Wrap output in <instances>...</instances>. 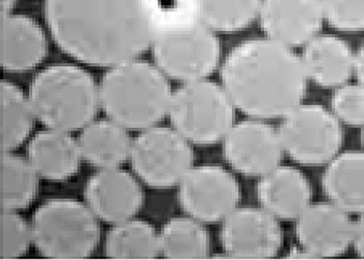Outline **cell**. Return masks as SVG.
I'll return each mask as SVG.
<instances>
[{
    "label": "cell",
    "mask_w": 364,
    "mask_h": 260,
    "mask_svg": "<svg viewBox=\"0 0 364 260\" xmlns=\"http://www.w3.org/2000/svg\"><path fill=\"white\" fill-rule=\"evenodd\" d=\"M45 19L66 55L98 67L140 57L159 31L145 0H46Z\"/></svg>",
    "instance_id": "obj_1"
},
{
    "label": "cell",
    "mask_w": 364,
    "mask_h": 260,
    "mask_svg": "<svg viewBox=\"0 0 364 260\" xmlns=\"http://www.w3.org/2000/svg\"><path fill=\"white\" fill-rule=\"evenodd\" d=\"M222 86L250 118H283L302 104L309 77L293 48L269 38L240 42L221 67Z\"/></svg>",
    "instance_id": "obj_2"
},
{
    "label": "cell",
    "mask_w": 364,
    "mask_h": 260,
    "mask_svg": "<svg viewBox=\"0 0 364 260\" xmlns=\"http://www.w3.org/2000/svg\"><path fill=\"white\" fill-rule=\"evenodd\" d=\"M172 95L163 71L136 58L109 67L99 85L103 112L127 129H147L161 122Z\"/></svg>",
    "instance_id": "obj_3"
},
{
    "label": "cell",
    "mask_w": 364,
    "mask_h": 260,
    "mask_svg": "<svg viewBox=\"0 0 364 260\" xmlns=\"http://www.w3.org/2000/svg\"><path fill=\"white\" fill-rule=\"evenodd\" d=\"M28 98L43 125L66 132L90 124L100 105L99 87L92 74L71 64L51 65L36 74Z\"/></svg>",
    "instance_id": "obj_4"
},
{
    "label": "cell",
    "mask_w": 364,
    "mask_h": 260,
    "mask_svg": "<svg viewBox=\"0 0 364 260\" xmlns=\"http://www.w3.org/2000/svg\"><path fill=\"white\" fill-rule=\"evenodd\" d=\"M31 227L33 243L46 259H87L100 239L97 217L73 199L45 201L36 210Z\"/></svg>",
    "instance_id": "obj_5"
},
{
    "label": "cell",
    "mask_w": 364,
    "mask_h": 260,
    "mask_svg": "<svg viewBox=\"0 0 364 260\" xmlns=\"http://www.w3.org/2000/svg\"><path fill=\"white\" fill-rule=\"evenodd\" d=\"M235 109L223 86L205 78L175 90L168 115L191 144L208 146L224 140L235 124Z\"/></svg>",
    "instance_id": "obj_6"
},
{
    "label": "cell",
    "mask_w": 364,
    "mask_h": 260,
    "mask_svg": "<svg viewBox=\"0 0 364 260\" xmlns=\"http://www.w3.org/2000/svg\"><path fill=\"white\" fill-rule=\"evenodd\" d=\"M151 48L155 65L168 78L181 82L205 80L221 58L215 31L198 20L159 29Z\"/></svg>",
    "instance_id": "obj_7"
},
{
    "label": "cell",
    "mask_w": 364,
    "mask_h": 260,
    "mask_svg": "<svg viewBox=\"0 0 364 260\" xmlns=\"http://www.w3.org/2000/svg\"><path fill=\"white\" fill-rule=\"evenodd\" d=\"M278 132L283 150L294 163L327 165L343 142L341 121L321 104H302L283 117Z\"/></svg>",
    "instance_id": "obj_8"
},
{
    "label": "cell",
    "mask_w": 364,
    "mask_h": 260,
    "mask_svg": "<svg viewBox=\"0 0 364 260\" xmlns=\"http://www.w3.org/2000/svg\"><path fill=\"white\" fill-rule=\"evenodd\" d=\"M192 145L175 129H144L132 145L130 161L134 173L149 187H176L194 168Z\"/></svg>",
    "instance_id": "obj_9"
},
{
    "label": "cell",
    "mask_w": 364,
    "mask_h": 260,
    "mask_svg": "<svg viewBox=\"0 0 364 260\" xmlns=\"http://www.w3.org/2000/svg\"><path fill=\"white\" fill-rule=\"evenodd\" d=\"M240 196L237 177L221 166L193 168L178 185L182 210L202 223L223 222L237 210Z\"/></svg>",
    "instance_id": "obj_10"
},
{
    "label": "cell",
    "mask_w": 364,
    "mask_h": 260,
    "mask_svg": "<svg viewBox=\"0 0 364 260\" xmlns=\"http://www.w3.org/2000/svg\"><path fill=\"white\" fill-rule=\"evenodd\" d=\"M220 239L228 257L269 259L282 248L283 230L279 220L262 206H244L224 220Z\"/></svg>",
    "instance_id": "obj_11"
},
{
    "label": "cell",
    "mask_w": 364,
    "mask_h": 260,
    "mask_svg": "<svg viewBox=\"0 0 364 260\" xmlns=\"http://www.w3.org/2000/svg\"><path fill=\"white\" fill-rule=\"evenodd\" d=\"M223 142L227 163L244 176H264L281 165L284 153L278 129L262 119L235 123Z\"/></svg>",
    "instance_id": "obj_12"
},
{
    "label": "cell",
    "mask_w": 364,
    "mask_h": 260,
    "mask_svg": "<svg viewBox=\"0 0 364 260\" xmlns=\"http://www.w3.org/2000/svg\"><path fill=\"white\" fill-rule=\"evenodd\" d=\"M294 222L296 241L311 259H336L352 247L354 221L330 201L310 204Z\"/></svg>",
    "instance_id": "obj_13"
},
{
    "label": "cell",
    "mask_w": 364,
    "mask_h": 260,
    "mask_svg": "<svg viewBox=\"0 0 364 260\" xmlns=\"http://www.w3.org/2000/svg\"><path fill=\"white\" fill-rule=\"evenodd\" d=\"M258 18L267 38L293 49L316 37L325 20L318 0H262Z\"/></svg>",
    "instance_id": "obj_14"
},
{
    "label": "cell",
    "mask_w": 364,
    "mask_h": 260,
    "mask_svg": "<svg viewBox=\"0 0 364 260\" xmlns=\"http://www.w3.org/2000/svg\"><path fill=\"white\" fill-rule=\"evenodd\" d=\"M85 199L98 219L116 225L140 212L144 194L132 174L119 168H107L90 177Z\"/></svg>",
    "instance_id": "obj_15"
},
{
    "label": "cell",
    "mask_w": 364,
    "mask_h": 260,
    "mask_svg": "<svg viewBox=\"0 0 364 260\" xmlns=\"http://www.w3.org/2000/svg\"><path fill=\"white\" fill-rule=\"evenodd\" d=\"M46 55V35L33 17L13 13L0 18V64L6 72L33 70Z\"/></svg>",
    "instance_id": "obj_16"
},
{
    "label": "cell",
    "mask_w": 364,
    "mask_h": 260,
    "mask_svg": "<svg viewBox=\"0 0 364 260\" xmlns=\"http://www.w3.org/2000/svg\"><path fill=\"white\" fill-rule=\"evenodd\" d=\"M256 196L260 206L279 221H296L312 203V188L301 170L280 165L259 177Z\"/></svg>",
    "instance_id": "obj_17"
},
{
    "label": "cell",
    "mask_w": 364,
    "mask_h": 260,
    "mask_svg": "<svg viewBox=\"0 0 364 260\" xmlns=\"http://www.w3.org/2000/svg\"><path fill=\"white\" fill-rule=\"evenodd\" d=\"M354 60L355 55L345 40L320 33L303 46L301 55L309 80L326 89L348 84L354 74Z\"/></svg>",
    "instance_id": "obj_18"
},
{
    "label": "cell",
    "mask_w": 364,
    "mask_h": 260,
    "mask_svg": "<svg viewBox=\"0 0 364 260\" xmlns=\"http://www.w3.org/2000/svg\"><path fill=\"white\" fill-rule=\"evenodd\" d=\"M29 163L38 175L51 181H65L77 173L80 154L77 143L66 131L37 132L28 143Z\"/></svg>",
    "instance_id": "obj_19"
},
{
    "label": "cell",
    "mask_w": 364,
    "mask_h": 260,
    "mask_svg": "<svg viewBox=\"0 0 364 260\" xmlns=\"http://www.w3.org/2000/svg\"><path fill=\"white\" fill-rule=\"evenodd\" d=\"M323 194L350 215L364 212V151L338 153L322 177Z\"/></svg>",
    "instance_id": "obj_20"
},
{
    "label": "cell",
    "mask_w": 364,
    "mask_h": 260,
    "mask_svg": "<svg viewBox=\"0 0 364 260\" xmlns=\"http://www.w3.org/2000/svg\"><path fill=\"white\" fill-rule=\"evenodd\" d=\"M77 144L82 158L102 169L125 163L132 145L127 129L112 120L92 121L82 129Z\"/></svg>",
    "instance_id": "obj_21"
},
{
    "label": "cell",
    "mask_w": 364,
    "mask_h": 260,
    "mask_svg": "<svg viewBox=\"0 0 364 260\" xmlns=\"http://www.w3.org/2000/svg\"><path fill=\"white\" fill-rule=\"evenodd\" d=\"M159 237L161 256L168 259H203L210 252V237L202 222L194 217L168 220Z\"/></svg>",
    "instance_id": "obj_22"
},
{
    "label": "cell",
    "mask_w": 364,
    "mask_h": 260,
    "mask_svg": "<svg viewBox=\"0 0 364 260\" xmlns=\"http://www.w3.org/2000/svg\"><path fill=\"white\" fill-rule=\"evenodd\" d=\"M36 118L28 96L8 80L0 84V134L1 152L13 151L26 142Z\"/></svg>",
    "instance_id": "obj_23"
},
{
    "label": "cell",
    "mask_w": 364,
    "mask_h": 260,
    "mask_svg": "<svg viewBox=\"0 0 364 260\" xmlns=\"http://www.w3.org/2000/svg\"><path fill=\"white\" fill-rule=\"evenodd\" d=\"M105 254L114 259H154L161 255L159 237L151 224L127 220L107 233Z\"/></svg>",
    "instance_id": "obj_24"
},
{
    "label": "cell",
    "mask_w": 364,
    "mask_h": 260,
    "mask_svg": "<svg viewBox=\"0 0 364 260\" xmlns=\"http://www.w3.org/2000/svg\"><path fill=\"white\" fill-rule=\"evenodd\" d=\"M0 204L1 210L28 208L37 196L38 173L29 161L6 152L0 161Z\"/></svg>",
    "instance_id": "obj_25"
},
{
    "label": "cell",
    "mask_w": 364,
    "mask_h": 260,
    "mask_svg": "<svg viewBox=\"0 0 364 260\" xmlns=\"http://www.w3.org/2000/svg\"><path fill=\"white\" fill-rule=\"evenodd\" d=\"M262 0H194L198 21L215 33H237L259 15Z\"/></svg>",
    "instance_id": "obj_26"
},
{
    "label": "cell",
    "mask_w": 364,
    "mask_h": 260,
    "mask_svg": "<svg viewBox=\"0 0 364 260\" xmlns=\"http://www.w3.org/2000/svg\"><path fill=\"white\" fill-rule=\"evenodd\" d=\"M31 242L33 233L26 219L12 210H1L0 259H16L24 256Z\"/></svg>",
    "instance_id": "obj_27"
},
{
    "label": "cell",
    "mask_w": 364,
    "mask_h": 260,
    "mask_svg": "<svg viewBox=\"0 0 364 260\" xmlns=\"http://www.w3.org/2000/svg\"><path fill=\"white\" fill-rule=\"evenodd\" d=\"M331 28L345 33L364 31V0H318Z\"/></svg>",
    "instance_id": "obj_28"
},
{
    "label": "cell",
    "mask_w": 364,
    "mask_h": 260,
    "mask_svg": "<svg viewBox=\"0 0 364 260\" xmlns=\"http://www.w3.org/2000/svg\"><path fill=\"white\" fill-rule=\"evenodd\" d=\"M332 113L352 127L364 126V86L346 84L336 87L331 98Z\"/></svg>",
    "instance_id": "obj_29"
},
{
    "label": "cell",
    "mask_w": 364,
    "mask_h": 260,
    "mask_svg": "<svg viewBox=\"0 0 364 260\" xmlns=\"http://www.w3.org/2000/svg\"><path fill=\"white\" fill-rule=\"evenodd\" d=\"M352 247L356 254L364 259V212L354 221Z\"/></svg>",
    "instance_id": "obj_30"
},
{
    "label": "cell",
    "mask_w": 364,
    "mask_h": 260,
    "mask_svg": "<svg viewBox=\"0 0 364 260\" xmlns=\"http://www.w3.org/2000/svg\"><path fill=\"white\" fill-rule=\"evenodd\" d=\"M354 75L356 76L359 84L364 86V45L359 48L355 55Z\"/></svg>",
    "instance_id": "obj_31"
},
{
    "label": "cell",
    "mask_w": 364,
    "mask_h": 260,
    "mask_svg": "<svg viewBox=\"0 0 364 260\" xmlns=\"http://www.w3.org/2000/svg\"><path fill=\"white\" fill-rule=\"evenodd\" d=\"M16 0H0V17L13 14Z\"/></svg>",
    "instance_id": "obj_32"
},
{
    "label": "cell",
    "mask_w": 364,
    "mask_h": 260,
    "mask_svg": "<svg viewBox=\"0 0 364 260\" xmlns=\"http://www.w3.org/2000/svg\"><path fill=\"white\" fill-rule=\"evenodd\" d=\"M361 144H363L364 150V126L361 127Z\"/></svg>",
    "instance_id": "obj_33"
}]
</instances>
